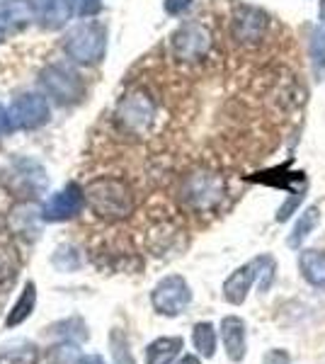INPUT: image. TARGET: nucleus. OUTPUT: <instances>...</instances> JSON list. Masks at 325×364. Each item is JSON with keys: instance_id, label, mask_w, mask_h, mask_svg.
Instances as JSON below:
<instances>
[{"instance_id": "obj_19", "label": "nucleus", "mask_w": 325, "mask_h": 364, "mask_svg": "<svg viewBox=\"0 0 325 364\" xmlns=\"http://www.w3.org/2000/svg\"><path fill=\"white\" fill-rule=\"evenodd\" d=\"M318 219H321V211H318V207L304 209V214L299 216L297 226H294L292 236H289V245H292V248H299V245L304 243V238L318 226Z\"/></svg>"}, {"instance_id": "obj_14", "label": "nucleus", "mask_w": 325, "mask_h": 364, "mask_svg": "<svg viewBox=\"0 0 325 364\" xmlns=\"http://www.w3.org/2000/svg\"><path fill=\"white\" fill-rule=\"evenodd\" d=\"M37 20L34 0H5L0 3V29H20Z\"/></svg>"}, {"instance_id": "obj_10", "label": "nucleus", "mask_w": 325, "mask_h": 364, "mask_svg": "<svg viewBox=\"0 0 325 364\" xmlns=\"http://www.w3.org/2000/svg\"><path fill=\"white\" fill-rule=\"evenodd\" d=\"M82 204H85V192H82L78 185L70 182V185L58 190L56 195L44 204L41 216H44L46 221H66V219H73L75 214H80Z\"/></svg>"}, {"instance_id": "obj_17", "label": "nucleus", "mask_w": 325, "mask_h": 364, "mask_svg": "<svg viewBox=\"0 0 325 364\" xmlns=\"http://www.w3.org/2000/svg\"><path fill=\"white\" fill-rule=\"evenodd\" d=\"M34 304H37V287H34V282H27L25 291L20 294V299L15 301L13 311H10L8 318H5V326L15 328V326H20V323H25L29 316H32Z\"/></svg>"}, {"instance_id": "obj_12", "label": "nucleus", "mask_w": 325, "mask_h": 364, "mask_svg": "<svg viewBox=\"0 0 325 364\" xmlns=\"http://www.w3.org/2000/svg\"><path fill=\"white\" fill-rule=\"evenodd\" d=\"M34 13L41 27L58 29L75 15L73 0H34Z\"/></svg>"}, {"instance_id": "obj_6", "label": "nucleus", "mask_w": 325, "mask_h": 364, "mask_svg": "<svg viewBox=\"0 0 325 364\" xmlns=\"http://www.w3.org/2000/svg\"><path fill=\"white\" fill-rule=\"evenodd\" d=\"M190 301L192 289L187 284V279L180 277V274H168V277H163L153 287L151 304L163 316H180L182 311L190 306Z\"/></svg>"}, {"instance_id": "obj_3", "label": "nucleus", "mask_w": 325, "mask_h": 364, "mask_svg": "<svg viewBox=\"0 0 325 364\" xmlns=\"http://www.w3.org/2000/svg\"><path fill=\"white\" fill-rule=\"evenodd\" d=\"M226 195V182L221 175L209 173V170H197V173L187 175L182 182L180 199L190 211L206 214V211L216 209Z\"/></svg>"}, {"instance_id": "obj_15", "label": "nucleus", "mask_w": 325, "mask_h": 364, "mask_svg": "<svg viewBox=\"0 0 325 364\" xmlns=\"http://www.w3.org/2000/svg\"><path fill=\"white\" fill-rule=\"evenodd\" d=\"M299 269H301V277L309 282L311 287L325 291V252L316 250V248L301 250Z\"/></svg>"}, {"instance_id": "obj_16", "label": "nucleus", "mask_w": 325, "mask_h": 364, "mask_svg": "<svg viewBox=\"0 0 325 364\" xmlns=\"http://www.w3.org/2000/svg\"><path fill=\"white\" fill-rule=\"evenodd\" d=\"M182 350V338H158L146 348V364H173Z\"/></svg>"}, {"instance_id": "obj_20", "label": "nucleus", "mask_w": 325, "mask_h": 364, "mask_svg": "<svg viewBox=\"0 0 325 364\" xmlns=\"http://www.w3.org/2000/svg\"><path fill=\"white\" fill-rule=\"evenodd\" d=\"M194 348L204 357H214L216 352V331L211 323H197L194 326Z\"/></svg>"}, {"instance_id": "obj_18", "label": "nucleus", "mask_w": 325, "mask_h": 364, "mask_svg": "<svg viewBox=\"0 0 325 364\" xmlns=\"http://www.w3.org/2000/svg\"><path fill=\"white\" fill-rule=\"evenodd\" d=\"M17 269H20V255L13 243L3 240L0 243V284H10L17 277Z\"/></svg>"}, {"instance_id": "obj_23", "label": "nucleus", "mask_w": 325, "mask_h": 364, "mask_svg": "<svg viewBox=\"0 0 325 364\" xmlns=\"http://www.w3.org/2000/svg\"><path fill=\"white\" fill-rule=\"evenodd\" d=\"M75 362V352L73 348H54L46 357V364H73Z\"/></svg>"}, {"instance_id": "obj_13", "label": "nucleus", "mask_w": 325, "mask_h": 364, "mask_svg": "<svg viewBox=\"0 0 325 364\" xmlns=\"http://www.w3.org/2000/svg\"><path fill=\"white\" fill-rule=\"evenodd\" d=\"M221 340L230 362L245 360V323L238 316H226L221 321Z\"/></svg>"}, {"instance_id": "obj_25", "label": "nucleus", "mask_w": 325, "mask_h": 364, "mask_svg": "<svg viewBox=\"0 0 325 364\" xmlns=\"http://www.w3.org/2000/svg\"><path fill=\"white\" fill-rule=\"evenodd\" d=\"M262 364H292V362H289V355L284 350H272V352H267V357L262 360Z\"/></svg>"}, {"instance_id": "obj_26", "label": "nucleus", "mask_w": 325, "mask_h": 364, "mask_svg": "<svg viewBox=\"0 0 325 364\" xmlns=\"http://www.w3.org/2000/svg\"><path fill=\"white\" fill-rule=\"evenodd\" d=\"M13 119H10V109H5L3 105H0V136H5V134L13 132Z\"/></svg>"}, {"instance_id": "obj_7", "label": "nucleus", "mask_w": 325, "mask_h": 364, "mask_svg": "<svg viewBox=\"0 0 325 364\" xmlns=\"http://www.w3.org/2000/svg\"><path fill=\"white\" fill-rule=\"evenodd\" d=\"M170 49H173V56L180 58V61H202L211 49L209 29L199 25V22H187L170 37Z\"/></svg>"}, {"instance_id": "obj_21", "label": "nucleus", "mask_w": 325, "mask_h": 364, "mask_svg": "<svg viewBox=\"0 0 325 364\" xmlns=\"http://www.w3.org/2000/svg\"><path fill=\"white\" fill-rule=\"evenodd\" d=\"M112 360H114V364H136L132 357V350H129L127 338H124L119 331L112 333Z\"/></svg>"}, {"instance_id": "obj_2", "label": "nucleus", "mask_w": 325, "mask_h": 364, "mask_svg": "<svg viewBox=\"0 0 325 364\" xmlns=\"http://www.w3.org/2000/svg\"><path fill=\"white\" fill-rule=\"evenodd\" d=\"M63 49L75 63H85V66L100 63L107 51V27L95 20L82 22L66 34Z\"/></svg>"}, {"instance_id": "obj_24", "label": "nucleus", "mask_w": 325, "mask_h": 364, "mask_svg": "<svg viewBox=\"0 0 325 364\" xmlns=\"http://www.w3.org/2000/svg\"><path fill=\"white\" fill-rule=\"evenodd\" d=\"M192 5V0H165V13L168 15H182Z\"/></svg>"}, {"instance_id": "obj_5", "label": "nucleus", "mask_w": 325, "mask_h": 364, "mask_svg": "<svg viewBox=\"0 0 325 364\" xmlns=\"http://www.w3.org/2000/svg\"><path fill=\"white\" fill-rule=\"evenodd\" d=\"M39 83L46 95L58 105H78L85 97V83H82L80 73H75L68 66H61V63H51L41 70Z\"/></svg>"}, {"instance_id": "obj_27", "label": "nucleus", "mask_w": 325, "mask_h": 364, "mask_svg": "<svg viewBox=\"0 0 325 364\" xmlns=\"http://www.w3.org/2000/svg\"><path fill=\"white\" fill-rule=\"evenodd\" d=\"M318 17H321V25L325 29V0H321V8H318Z\"/></svg>"}, {"instance_id": "obj_8", "label": "nucleus", "mask_w": 325, "mask_h": 364, "mask_svg": "<svg viewBox=\"0 0 325 364\" xmlns=\"http://www.w3.org/2000/svg\"><path fill=\"white\" fill-rule=\"evenodd\" d=\"M267 15L252 5H238L230 17V34L238 44H257L267 34Z\"/></svg>"}, {"instance_id": "obj_28", "label": "nucleus", "mask_w": 325, "mask_h": 364, "mask_svg": "<svg viewBox=\"0 0 325 364\" xmlns=\"http://www.w3.org/2000/svg\"><path fill=\"white\" fill-rule=\"evenodd\" d=\"M177 364H199V360H197V357H192V355H187V357H182Z\"/></svg>"}, {"instance_id": "obj_22", "label": "nucleus", "mask_w": 325, "mask_h": 364, "mask_svg": "<svg viewBox=\"0 0 325 364\" xmlns=\"http://www.w3.org/2000/svg\"><path fill=\"white\" fill-rule=\"evenodd\" d=\"M73 5L78 17H95L102 10V0H73Z\"/></svg>"}, {"instance_id": "obj_11", "label": "nucleus", "mask_w": 325, "mask_h": 364, "mask_svg": "<svg viewBox=\"0 0 325 364\" xmlns=\"http://www.w3.org/2000/svg\"><path fill=\"white\" fill-rule=\"evenodd\" d=\"M257 269H260V257H255L252 262H247V265L238 267L230 277L223 282V299H226L228 304H243L247 291H250L252 282L257 277Z\"/></svg>"}, {"instance_id": "obj_9", "label": "nucleus", "mask_w": 325, "mask_h": 364, "mask_svg": "<svg viewBox=\"0 0 325 364\" xmlns=\"http://www.w3.org/2000/svg\"><path fill=\"white\" fill-rule=\"evenodd\" d=\"M51 117L49 102L41 95H20L10 105V119H13L15 129H37L41 124H46Z\"/></svg>"}, {"instance_id": "obj_1", "label": "nucleus", "mask_w": 325, "mask_h": 364, "mask_svg": "<svg viewBox=\"0 0 325 364\" xmlns=\"http://www.w3.org/2000/svg\"><path fill=\"white\" fill-rule=\"evenodd\" d=\"M85 204L105 221L127 219L134 211L132 187L119 178H97L85 185Z\"/></svg>"}, {"instance_id": "obj_4", "label": "nucleus", "mask_w": 325, "mask_h": 364, "mask_svg": "<svg viewBox=\"0 0 325 364\" xmlns=\"http://www.w3.org/2000/svg\"><path fill=\"white\" fill-rule=\"evenodd\" d=\"M114 119L122 132L132 134V136H144V134L151 132L153 122H156V102H153L149 92L132 90L119 100Z\"/></svg>"}]
</instances>
